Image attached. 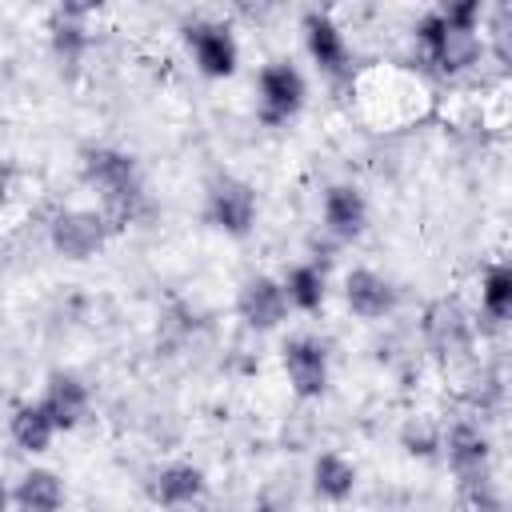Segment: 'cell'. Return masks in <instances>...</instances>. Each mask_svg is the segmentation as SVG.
<instances>
[{"instance_id":"2","label":"cell","mask_w":512,"mask_h":512,"mask_svg":"<svg viewBox=\"0 0 512 512\" xmlns=\"http://www.w3.org/2000/svg\"><path fill=\"white\" fill-rule=\"evenodd\" d=\"M108 236H112V224L96 208H64L48 224V240H52L56 256H64L72 264H84V260L100 256Z\"/></svg>"},{"instance_id":"9","label":"cell","mask_w":512,"mask_h":512,"mask_svg":"<svg viewBox=\"0 0 512 512\" xmlns=\"http://www.w3.org/2000/svg\"><path fill=\"white\" fill-rule=\"evenodd\" d=\"M300 28H304V44H308V56L316 60V68L320 72H328V76H344L352 64V52H348V40H344V32H340V24L328 16V12H320V8H308L304 12V20H300Z\"/></svg>"},{"instance_id":"17","label":"cell","mask_w":512,"mask_h":512,"mask_svg":"<svg viewBox=\"0 0 512 512\" xmlns=\"http://www.w3.org/2000/svg\"><path fill=\"white\" fill-rule=\"evenodd\" d=\"M56 432H60V428H56V420L44 412L40 400H28V404H16V408H12L8 436H12V444H16L20 452H28V456L48 452L52 440H56Z\"/></svg>"},{"instance_id":"22","label":"cell","mask_w":512,"mask_h":512,"mask_svg":"<svg viewBox=\"0 0 512 512\" xmlns=\"http://www.w3.org/2000/svg\"><path fill=\"white\" fill-rule=\"evenodd\" d=\"M400 444H404V452H408V456L432 460V456L444 448V436H440V428H436L432 420H424V416H412V420L400 428Z\"/></svg>"},{"instance_id":"13","label":"cell","mask_w":512,"mask_h":512,"mask_svg":"<svg viewBox=\"0 0 512 512\" xmlns=\"http://www.w3.org/2000/svg\"><path fill=\"white\" fill-rule=\"evenodd\" d=\"M148 496L160 508H192L204 496V472L188 460H172L148 476Z\"/></svg>"},{"instance_id":"7","label":"cell","mask_w":512,"mask_h":512,"mask_svg":"<svg viewBox=\"0 0 512 512\" xmlns=\"http://www.w3.org/2000/svg\"><path fill=\"white\" fill-rule=\"evenodd\" d=\"M288 308L292 304H288L284 280H276V276H248L236 292V312L256 332H272L288 316Z\"/></svg>"},{"instance_id":"6","label":"cell","mask_w":512,"mask_h":512,"mask_svg":"<svg viewBox=\"0 0 512 512\" xmlns=\"http://www.w3.org/2000/svg\"><path fill=\"white\" fill-rule=\"evenodd\" d=\"M284 376L300 400H316L328 388V348L316 336H292L280 348Z\"/></svg>"},{"instance_id":"18","label":"cell","mask_w":512,"mask_h":512,"mask_svg":"<svg viewBox=\"0 0 512 512\" xmlns=\"http://www.w3.org/2000/svg\"><path fill=\"white\" fill-rule=\"evenodd\" d=\"M480 52H484V44H480V32H472V28H452L448 20H444V32H440V40L424 52L440 72H448V76H456V72H464V68H472L476 60H480Z\"/></svg>"},{"instance_id":"16","label":"cell","mask_w":512,"mask_h":512,"mask_svg":"<svg viewBox=\"0 0 512 512\" xmlns=\"http://www.w3.org/2000/svg\"><path fill=\"white\" fill-rule=\"evenodd\" d=\"M16 512H60L64 508V480L52 468H28L12 484Z\"/></svg>"},{"instance_id":"4","label":"cell","mask_w":512,"mask_h":512,"mask_svg":"<svg viewBox=\"0 0 512 512\" xmlns=\"http://www.w3.org/2000/svg\"><path fill=\"white\" fill-rule=\"evenodd\" d=\"M256 188L240 176H220L208 184V200H204V220L224 232V236H248L256 224Z\"/></svg>"},{"instance_id":"14","label":"cell","mask_w":512,"mask_h":512,"mask_svg":"<svg viewBox=\"0 0 512 512\" xmlns=\"http://www.w3.org/2000/svg\"><path fill=\"white\" fill-rule=\"evenodd\" d=\"M320 216L336 240H356L368 228V200L356 184H328Z\"/></svg>"},{"instance_id":"11","label":"cell","mask_w":512,"mask_h":512,"mask_svg":"<svg viewBox=\"0 0 512 512\" xmlns=\"http://www.w3.org/2000/svg\"><path fill=\"white\" fill-rule=\"evenodd\" d=\"M444 452H448V468L456 472L460 488L472 480L488 476V460H492V444L476 424H452L444 436Z\"/></svg>"},{"instance_id":"8","label":"cell","mask_w":512,"mask_h":512,"mask_svg":"<svg viewBox=\"0 0 512 512\" xmlns=\"http://www.w3.org/2000/svg\"><path fill=\"white\" fill-rule=\"evenodd\" d=\"M424 340L444 360L448 356H460V352L472 348V320L464 316V308L456 300L440 296V300H432L424 308Z\"/></svg>"},{"instance_id":"5","label":"cell","mask_w":512,"mask_h":512,"mask_svg":"<svg viewBox=\"0 0 512 512\" xmlns=\"http://www.w3.org/2000/svg\"><path fill=\"white\" fill-rule=\"evenodd\" d=\"M184 44L192 52V64L212 76V80H224L236 72L240 64V48H236V36L228 24L220 20H188L184 24Z\"/></svg>"},{"instance_id":"3","label":"cell","mask_w":512,"mask_h":512,"mask_svg":"<svg viewBox=\"0 0 512 512\" xmlns=\"http://www.w3.org/2000/svg\"><path fill=\"white\" fill-rule=\"evenodd\" d=\"M304 108V76L288 60H272L256 76V116L268 128L288 124Z\"/></svg>"},{"instance_id":"20","label":"cell","mask_w":512,"mask_h":512,"mask_svg":"<svg viewBox=\"0 0 512 512\" xmlns=\"http://www.w3.org/2000/svg\"><path fill=\"white\" fill-rule=\"evenodd\" d=\"M480 308L496 324L512 320V264H492L484 272V280H480Z\"/></svg>"},{"instance_id":"23","label":"cell","mask_w":512,"mask_h":512,"mask_svg":"<svg viewBox=\"0 0 512 512\" xmlns=\"http://www.w3.org/2000/svg\"><path fill=\"white\" fill-rule=\"evenodd\" d=\"M492 52L512 72V8H496L492 16Z\"/></svg>"},{"instance_id":"12","label":"cell","mask_w":512,"mask_h":512,"mask_svg":"<svg viewBox=\"0 0 512 512\" xmlns=\"http://www.w3.org/2000/svg\"><path fill=\"white\" fill-rule=\"evenodd\" d=\"M344 304L360 316V320H384L396 308V288L388 276H380L376 268H352L344 276Z\"/></svg>"},{"instance_id":"10","label":"cell","mask_w":512,"mask_h":512,"mask_svg":"<svg viewBox=\"0 0 512 512\" xmlns=\"http://www.w3.org/2000/svg\"><path fill=\"white\" fill-rule=\"evenodd\" d=\"M40 404H44V412L56 420L60 432H72L76 424H84L92 396H88V384H84L76 372H52V376L44 380Z\"/></svg>"},{"instance_id":"15","label":"cell","mask_w":512,"mask_h":512,"mask_svg":"<svg viewBox=\"0 0 512 512\" xmlns=\"http://www.w3.org/2000/svg\"><path fill=\"white\" fill-rule=\"evenodd\" d=\"M88 16L92 8L88 4H60L52 16H48V44H52V56L68 68L80 64L84 48H88Z\"/></svg>"},{"instance_id":"21","label":"cell","mask_w":512,"mask_h":512,"mask_svg":"<svg viewBox=\"0 0 512 512\" xmlns=\"http://www.w3.org/2000/svg\"><path fill=\"white\" fill-rule=\"evenodd\" d=\"M284 292H288L292 308L316 312L324 304V272L316 264H292L288 276H284Z\"/></svg>"},{"instance_id":"19","label":"cell","mask_w":512,"mask_h":512,"mask_svg":"<svg viewBox=\"0 0 512 512\" xmlns=\"http://www.w3.org/2000/svg\"><path fill=\"white\" fill-rule=\"evenodd\" d=\"M312 488L328 504H344L356 492V464L340 452H320L312 460Z\"/></svg>"},{"instance_id":"1","label":"cell","mask_w":512,"mask_h":512,"mask_svg":"<svg viewBox=\"0 0 512 512\" xmlns=\"http://www.w3.org/2000/svg\"><path fill=\"white\" fill-rule=\"evenodd\" d=\"M80 172L84 180L100 192V212L108 216L112 228H124L140 216L144 208V184H140V168H136V156L124 152V148H88L84 160H80Z\"/></svg>"}]
</instances>
